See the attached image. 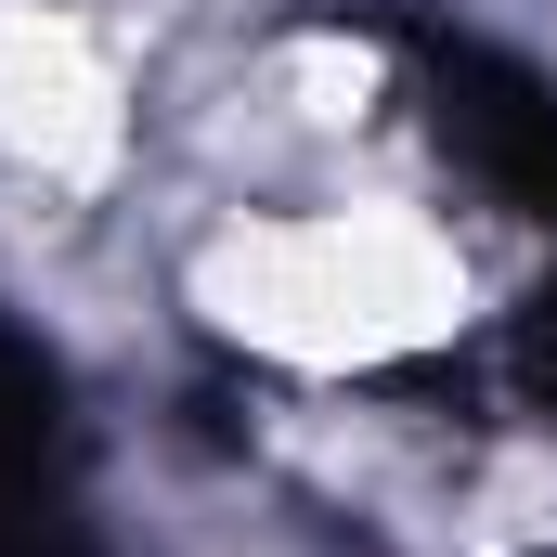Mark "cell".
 <instances>
[{"label": "cell", "mask_w": 557, "mask_h": 557, "mask_svg": "<svg viewBox=\"0 0 557 557\" xmlns=\"http://www.w3.org/2000/svg\"><path fill=\"white\" fill-rule=\"evenodd\" d=\"M208 298H221V324L337 363V350H403V337H428L467 298V273L428 247L416 221H298V234L221 247L208 260Z\"/></svg>", "instance_id": "1"}, {"label": "cell", "mask_w": 557, "mask_h": 557, "mask_svg": "<svg viewBox=\"0 0 557 557\" xmlns=\"http://www.w3.org/2000/svg\"><path fill=\"white\" fill-rule=\"evenodd\" d=\"M0 143L52 182H91L117 156V52L78 13H0Z\"/></svg>", "instance_id": "2"}]
</instances>
